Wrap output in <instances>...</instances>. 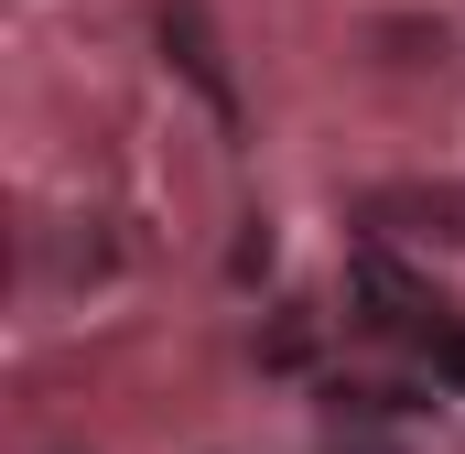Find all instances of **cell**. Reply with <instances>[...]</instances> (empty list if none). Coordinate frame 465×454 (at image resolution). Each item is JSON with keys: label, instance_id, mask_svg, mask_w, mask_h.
Returning a JSON list of instances; mask_svg holds the SVG:
<instances>
[{"label": "cell", "instance_id": "obj_1", "mask_svg": "<svg viewBox=\"0 0 465 454\" xmlns=\"http://www.w3.org/2000/svg\"><path fill=\"white\" fill-rule=\"evenodd\" d=\"M347 303H357L368 336H433V314H444V303H433L390 249H357V260H347Z\"/></svg>", "mask_w": 465, "mask_h": 454}, {"label": "cell", "instance_id": "obj_2", "mask_svg": "<svg viewBox=\"0 0 465 454\" xmlns=\"http://www.w3.org/2000/svg\"><path fill=\"white\" fill-rule=\"evenodd\" d=\"M163 54L184 65V87H195L217 119H238V76H228V54H217V22H206V0H163Z\"/></svg>", "mask_w": 465, "mask_h": 454}, {"label": "cell", "instance_id": "obj_3", "mask_svg": "<svg viewBox=\"0 0 465 454\" xmlns=\"http://www.w3.org/2000/svg\"><path fill=\"white\" fill-rule=\"evenodd\" d=\"M368 227L390 238H422V249H465V184H379Z\"/></svg>", "mask_w": 465, "mask_h": 454}, {"label": "cell", "instance_id": "obj_4", "mask_svg": "<svg viewBox=\"0 0 465 454\" xmlns=\"http://www.w3.org/2000/svg\"><path fill=\"white\" fill-rule=\"evenodd\" d=\"M422 357H433V379H455V390H465V325H433Z\"/></svg>", "mask_w": 465, "mask_h": 454}]
</instances>
